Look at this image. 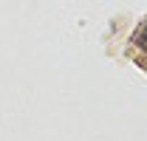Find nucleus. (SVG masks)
Instances as JSON below:
<instances>
[{"instance_id":"1","label":"nucleus","mask_w":147,"mask_h":141,"mask_svg":"<svg viewBox=\"0 0 147 141\" xmlns=\"http://www.w3.org/2000/svg\"><path fill=\"white\" fill-rule=\"evenodd\" d=\"M133 42H136V45H139L142 51H147V23L142 26V28H139V31H136V37H133Z\"/></svg>"}]
</instances>
